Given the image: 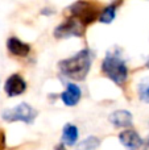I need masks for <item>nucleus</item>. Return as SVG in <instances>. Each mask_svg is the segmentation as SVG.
Instances as JSON below:
<instances>
[{
  "label": "nucleus",
  "mask_w": 149,
  "mask_h": 150,
  "mask_svg": "<svg viewBox=\"0 0 149 150\" xmlns=\"http://www.w3.org/2000/svg\"><path fill=\"white\" fill-rule=\"evenodd\" d=\"M92 63V53L90 49H82L73 57L66 58L58 62L60 73L63 76L73 80H84L90 73Z\"/></svg>",
  "instance_id": "nucleus-1"
},
{
  "label": "nucleus",
  "mask_w": 149,
  "mask_h": 150,
  "mask_svg": "<svg viewBox=\"0 0 149 150\" xmlns=\"http://www.w3.org/2000/svg\"><path fill=\"white\" fill-rule=\"evenodd\" d=\"M100 67H102L103 75H106L110 80H112L116 86L124 88L127 80H128V66L119 50L107 52Z\"/></svg>",
  "instance_id": "nucleus-2"
},
{
  "label": "nucleus",
  "mask_w": 149,
  "mask_h": 150,
  "mask_svg": "<svg viewBox=\"0 0 149 150\" xmlns=\"http://www.w3.org/2000/svg\"><path fill=\"white\" fill-rule=\"evenodd\" d=\"M71 17L77 18L84 26L92 24L99 18L100 5L91 0H78L67 8Z\"/></svg>",
  "instance_id": "nucleus-3"
},
{
  "label": "nucleus",
  "mask_w": 149,
  "mask_h": 150,
  "mask_svg": "<svg viewBox=\"0 0 149 150\" xmlns=\"http://www.w3.org/2000/svg\"><path fill=\"white\" fill-rule=\"evenodd\" d=\"M38 112L29 105L28 103H20L13 108H7L1 112V119L7 122L21 121L25 124H32L36 120Z\"/></svg>",
  "instance_id": "nucleus-4"
},
{
  "label": "nucleus",
  "mask_w": 149,
  "mask_h": 150,
  "mask_svg": "<svg viewBox=\"0 0 149 150\" xmlns=\"http://www.w3.org/2000/svg\"><path fill=\"white\" fill-rule=\"evenodd\" d=\"M86 32V26L81 24L77 18L69 16L63 23H61L57 28L54 29L53 34L55 38H70V37H83Z\"/></svg>",
  "instance_id": "nucleus-5"
},
{
  "label": "nucleus",
  "mask_w": 149,
  "mask_h": 150,
  "mask_svg": "<svg viewBox=\"0 0 149 150\" xmlns=\"http://www.w3.org/2000/svg\"><path fill=\"white\" fill-rule=\"evenodd\" d=\"M26 91V82L20 74H12L4 82V92L9 98L23 95Z\"/></svg>",
  "instance_id": "nucleus-6"
},
{
  "label": "nucleus",
  "mask_w": 149,
  "mask_h": 150,
  "mask_svg": "<svg viewBox=\"0 0 149 150\" xmlns=\"http://www.w3.org/2000/svg\"><path fill=\"white\" fill-rule=\"evenodd\" d=\"M119 141L127 150H139L144 144V140L133 128H126V130L120 132Z\"/></svg>",
  "instance_id": "nucleus-7"
},
{
  "label": "nucleus",
  "mask_w": 149,
  "mask_h": 150,
  "mask_svg": "<svg viewBox=\"0 0 149 150\" xmlns=\"http://www.w3.org/2000/svg\"><path fill=\"white\" fill-rule=\"evenodd\" d=\"M60 98L65 105L74 107L79 103V100H81L82 91H81V88H79V86H77L75 83H67L65 91L61 92Z\"/></svg>",
  "instance_id": "nucleus-8"
},
{
  "label": "nucleus",
  "mask_w": 149,
  "mask_h": 150,
  "mask_svg": "<svg viewBox=\"0 0 149 150\" xmlns=\"http://www.w3.org/2000/svg\"><path fill=\"white\" fill-rule=\"evenodd\" d=\"M108 120L115 128H131L133 124V116L131 112L126 109H118L112 112Z\"/></svg>",
  "instance_id": "nucleus-9"
},
{
  "label": "nucleus",
  "mask_w": 149,
  "mask_h": 150,
  "mask_svg": "<svg viewBox=\"0 0 149 150\" xmlns=\"http://www.w3.org/2000/svg\"><path fill=\"white\" fill-rule=\"evenodd\" d=\"M7 49L12 55L24 58L28 57L29 53H31V45L26 44V42H23L17 37H9L7 40Z\"/></svg>",
  "instance_id": "nucleus-10"
},
{
  "label": "nucleus",
  "mask_w": 149,
  "mask_h": 150,
  "mask_svg": "<svg viewBox=\"0 0 149 150\" xmlns=\"http://www.w3.org/2000/svg\"><path fill=\"white\" fill-rule=\"evenodd\" d=\"M79 132L74 124H66L62 129V142L67 146H74L78 141Z\"/></svg>",
  "instance_id": "nucleus-11"
},
{
  "label": "nucleus",
  "mask_w": 149,
  "mask_h": 150,
  "mask_svg": "<svg viewBox=\"0 0 149 150\" xmlns=\"http://www.w3.org/2000/svg\"><path fill=\"white\" fill-rule=\"evenodd\" d=\"M116 9H118V3H112V4L107 5L104 9L100 12L99 21L103 24H111L116 17Z\"/></svg>",
  "instance_id": "nucleus-12"
},
{
  "label": "nucleus",
  "mask_w": 149,
  "mask_h": 150,
  "mask_svg": "<svg viewBox=\"0 0 149 150\" xmlns=\"http://www.w3.org/2000/svg\"><path fill=\"white\" fill-rule=\"evenodd\" d=\"M137 93L141 101L149 103V76H145L144 79L140 80L137 86Z\"/></svg>",
  "instance_id": "nucleus-13"
},
{
  "label": "nucleus",
  "mask_w": 149,
  "mask_h": 150,
  "mask_svg": "<svg viewBox=\"0 0 149 150\" xmlns=\"http://www.w3.org/2000/svg\"><path fill=\"white\" fill-rule=\"evenodd\" d=\"M99 145H100L99 138L94 137V136H90V137H87L86 140H83L79 144L77 150H95V149H98Z\"/></svg>",
  "instance_id": "nucleus-14"
},
{
  "label": "nucleus",
  "mask_w": 149,
  "mask_h": 150,
  "mask_svg": "<svg viewBox=\"0 0 149 150\" xmlns=\"http://www.w3.org/2000/svg\"><path fill=\"white\" fill-rule=\"evenodd\" d=\"M5 148H7V137L4 129L0 128V150H5Z\"/></svg>",
  "instance_id": "nucleus-15"
},
{
  "label": "nucleus",
  "mask_w": 149,
  "mask_h": 150,
  "mask_svg": "<svg viewBox=\"0 0 149 150\" xmlns=\"http://www.w3.org/2000/svg\"><path fill=\"white\" fill-rule=\"evenodd\" d=\"M54 150H66V146H65V144H63V142L58 144V145L55 146V149H54Z\"/></svg>",
  "instance_id": "nucleus-16"
},
{
  "label": "nucleus",
  "mask_w": 149,
  "mask_h": 150,
  "mask_svg": "<svg viewBox=\"0 0 149 150\" xmlns=\"http://www.w3.org/2000/svg\"><path fill=\"white\" fill-rule=\"evenodd\" d=\"M143 145H144V149L145 150H149V136L145 138V141H144V144H143Z\"/></svg>",
  "instance_id": "nucleus-17"
},
{
  "label": "nucleus",
  "mask_w": 149,
  "mask_h": 150,
  "mask_svg": "<svg viewBox=\"0 0 149 150\" xmlns=\"http://www.w3.org/2000/svg\"><path fill=\"white\" fill-rule=\"evenodd\" d=\"M145 67L149 69V58H148V61H147V63H145Z\"/></svg>",
  "instance_id": "nucleus-18"
}]
</instances>
